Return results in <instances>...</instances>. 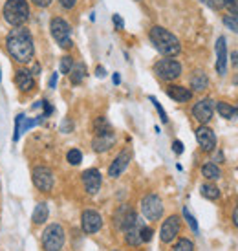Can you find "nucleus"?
<instances>
[{
  "label": "nucleus",
  "instance_id": "1a4fd4ad",
  "mask_svg": "<svg viewBox=\"0 0 238 251\" xmlns=\"http://www.w3.org/2000/svg\"><path fill=\"white\" fill-rule=\"evenodd\" d=\"M33 183L42 193H48L53 187V173L48 167H37L33 171Z\"/></svg>",
  "mask_w": 238,
  "mask_h": 251
},
{
  "label": "nucleus",
  "instance_id": "f257e3e1",
  "mask_svg": "<svg viewBox=\"0 0 238 251\" xmlns=\"http://www.w3.org/2000/svg\"><path fill=\"white\" fill-rule=\"evenodd\" d=\"M7 51L11 53L15 61H19L22 64L31 63V59L35 55V48H33V39L26 28L22 26H15V29L9 31V35L6 39Z\"/></svg>",
  "mask_w": 238,
  "mask_h": 251
},
{
  "label": "nucleus",
  "instance_id": "c756f323",
  "mask_svg": "<svg viewBox=\"0 0 238 251\" xmlns=\"http://www.w3.org/2000/svg\"><path fill=\"white\" fill-rule=\"evenodd\" d=\"M224 24L229 29H231V31L238 33V15H225V17H224Z\"/></svg>",
  "mask_w": 238,
  "mask_h": 251
},
{
  "label": "nucleus",
  "instance_id": "a211bd4d",
  "mask_svg": "<svg viewBox=\"0 0 238 251\" xmlns=\"http://www.w3.org/2000/svg\"><path fill=\"white\" fill-rule=\"evenodd\" d=\"M15 83H17V86H19L22 92H29L31 88H33V84H35V81H33V74L22 68V70H19L17 74H15Z\"/></svg>",
  "mask_w": 238,
  "mask_h": 251
},
{
  "label": "nucleus",
  "instance_id": "c03bdc74",
  "mask_svg": "<svg viewBox=\"0 0 238 251\" xmlns=\"http://www.w3.org/2000/svg\"><path fill=\"white\" fill-rule=\"evenodd\" d=\"M233 224L238 227V205H237V209H235V213H233Z\"/></svg>",
  "mask_w": 238,
  "mask_h": 251
},
{
  "label": "nucleus",
  "instance_id": "6ab92c4d",
  "mask_svg": "<svg viewBox=\"0 0 238 251\" xmlns=\"http://www.w3.org/2000/svg\"><path fill=\"white\" fill-rule=\"evenodd\" d=\"M167 96L170 99H174L178 103H185V101H189L192 98V92L189 88H183L180 84H172V86H168L167 88Z\"/></svg>",
  "mask_w": 238,
  "mask_h": 251
},
{
  "label": "nucleus",
  "instance_id": "72a5a7b5",
  "mask_svg": "<svg viewBox=\"0 0 238 251\" xmlns=\"http://www.w3.org/2000/svg\"><path fill=\"white\" fill-rule=\"evenodd\" d=\"M224 6L229 9L231 15H238V0H224Z\"/></svg>",
  "mask_w": 238,
  "mask_h": 251
},
{
  "label": "nucleus",
  "instance_id": "37998d69",
  "mask_svg": "<svg viewBox=\"0 0 238 251\" xmlns=\"http://www.w3.org/2000/svg\"><path fill=\"white\" fill-rule=\"evenodd\" d=\"M57 84V74H53V75L49 77V88H55Z\"/></svg>",
  "mask_w": 238,
  "mask_h": 251
},
{
  "label": "nucleus",
  "instance_id": "2eb2a0df",
  "mask_svg": "<svg viewBox=\"0 0 238 251\" xmlns=\"http://www.w3.org/2000/svg\"><path fill=\"white\" fill-rule=\"evenodd\" d=\"M130 151H123V152L119 154L118 158L110 163V167H108V176L110 178H119V176L125 173V169L128 167V161H130Z\"/></svg>",
  "mask_w": 238,
  "mask_h": 251
},
{
  "label": "nucleus",
  "instance_id": "393cba45",
  "mask_svg": "<svg viewBox=\"0 0 238 251\" xmlns=\"http://www.w3.org/2000/svg\"><path fill=\"white\" fill-rule=\"evenodd\" d=\"M200 193H202L203 198H207V200H216L218 196H220V191H218L216 185H213V183H203L202 187H200Z\"/></svg>",
  "mask_w": 238,
  "mask_h": 251
},
{
  "label": "nucleus",
  "instance_id": "4c0bfd02",
  "mask_svg": "<svg viewBox=\"0 0 238 251\" xmlns=\"http://www.w3.org/2000/svg\"><path fill=\"white\" fill-rule=\"evenodd\" d=\"M31 2H33L35 6H39V7H48L53 0H31Z\"/></svg>",
  "mask_w": 238,
  "mask_h": 251
},
{
  "label": "nucleus",
  "instance_id": "f704fd0d",
  "mask_svg": "<svg viewBox=\"0 0 238 251\" xmlns=\"http://www.w3.org/2000/svg\"><path fill=\"white\" fill-rule=\"evenodd\" d=\"M22 119H24V116H22V114H19V116H17V121H15V136H13V140H15V141H19V138H21Z\"/></svg>",
  "mask_w": 238,
  "mask_h": 251
},
{
  "label": "nucleus",
  "instance_id": "8fccbe9b",
  "mask_svg": "<svg viewBox=\"0 0 238 251\" xmlns=\"http://www.w3.org/2000/svg\"><path fill=\"white\" fill-rule=\"evenodd\" d=\"M114 251H118V250H114Z\"/></svg>",
  "mask_w": 238,
  "mask_h": 251
},
{
  "label": "nucleus",
  "instance_id": "412c9836",
  "mask_svg": "<svg viewBox=\"0 0 238 251\" xmlns=\"http://www.w3.org/2000/svg\"><path fill=\"white\" fill-rule=\"evenodd\" d=\"M190 86H192V90L202 92L209 86V79L203 72H194V75L190 77Z\"/></svg>",
  "mask_w": 238,
  "mask_h": 251
},
{
  "label": "nucleus",
  "instance_id": "9b49d317",
  "mask_svg": "<svg viewBox=\"0 0 238 251\" xmlns=\"http://www.w3.org/2000/svg\"><path fill=\"white\" fill-rule=\"evenodd\" d=\"M178 233H180V218L176 215L168 216L167 220L163 222V226H161V231H160L161 240L163 242H172Z\"/></svg>",
  "mask_w": 238,
  "mask_h": 251
},
{
  "label": "nucleus",
  "instance_id": "7c9ffc66",
  "mask_svg": "<svg viewBox=\"0 0 238 251\" xmlns=\"http://www.w3.org/2000/svg\"><path fill=\"white\" fill-rule=\"evenodd\" d=\"M71 66H73V61H71L70 55H66L61 59V74H70Z\"/></svg>",
  "mask_w": 238,
  "mask_h": 251
},
{
  "label": "nucleus",
  "instance_id": "9d476101",
  "mask_svg": "<svg viewBox=\"0 0 238 251\" xmlns=\"http://www.w3.org/2000/svg\"><path fill=\"white\" fill-rule=\"evenodd\" d=\"M213 112H214V101L213 99H202L198 101L194 108H192V116L196 121H200L202 125L209 123L211 118H213Z\"/></svg>",
  "mask_w": 238,
  "mask_h": 251
},
{
  "label": "nucleus",
  "instance_id": "09e8293b",
  "mask_svg": "<svg viewBox=\"0 0 238 251\" xmlns=\"http://www.w3.org/2000/svg\"><path fill=\"white\" fill-rule=\"evenodd\" d=\"M0 79H2V75H0Z\"/></svg>",
  "mask_w": 238,
  "mask_h": 251
},
{
  "label": "nucleus",
  "instance_id": "6e6552de",
  "mask_svg": "<svg viewBox=\"0 0 238 251\" xmlns=\"http://www.w3.org/2000/svg\"><path fill=\"white\" fill-rule=\"evenodd\" d=\"M138 220H140L138 215H136L128 205L119 207V211L116 213V216H114V224H116L121 231H128L130 227H134V226L138 224Z\"/></svg>",
  "mask_w": 238,
  "mask_h": 251
},
{
  "label": "nucleus",
  "instance_id": "a878e982",
  "mask_svg": "<svg viewBox=\"0 0 238 251\" xmlns=\"http://www.w3.org/2000/svg\"><path fill=\"white\" fill-rule=\"evenodd\" d=\"M202 175L205 178H209V180H218L222 173H220V169L214 165V163H207V165H203L202 167Z\"/></svg>",
  "mask_w": 238,
  "mask_h": 251
},
{
  "label": "nucleus",
  "instance_id": "bb28decb",
  "mask_svg": "<svg viewBox=\"0 0 238 251\" xmlns=\"http://www.w3.org/2000/svg\"><path fill=\"white\" fill-rule=\"evenodd\" d=\"M94 130H95V136H99V134L112 132V126H110L108 121H106V118H97L95 119V123H94Z\"/></svg>",
  "mask_w": 238,
  "mask_h": 251
},
{
  "label": "nucleus",
  "instance_id": "b1692460",
  "mask_svg": "<svg viewBox=\"0 0 238 251\" xmlns=\"http://www.w3.org/2000/svg\"><path fill=\"white\" fill-rule=\"evenodd\" d=\"M216 108H218V114H220L222 118H225V119H233L235 116H238L237 108H233L229 103H224V101H218Z\"/></svg>",
  "mask_w": 238,
  "mask_h": 251
},
{
  "label": "nucleus",
  "instance_id": "f3484780",
  "mask_svg": "<svg viewBox=\"0 0 238 251\" xmlns=\"http://www.w3.org/2000/svg\"><path fill=\"white\" fill-rule=\"evenodd\" d=\"M114 143H116V134L108 132V134H99V136H95L94 141H92V147H94L95 152H106L108 149H112Z\"/></svg>",
  "mask_w": 238,
  "mask_h": 251
},
{
  "label": "nucleus",
  "instance_id": "39448f33",
  "mask_svg": "<svg viewBox=\"0 0 238 251\" xmlns=\"http://www.w3.org/2000/svg\"><path fill=\"white\" fill-rule=\"evenodd\" d=\"M49 29H51V35H53V39H55L61 48L68 50L73 46V42H71V28L66 21L53 19V21L49 22Z\"/></svg>",
  "mask_w": 238,
  "mask_h": 251
},
{
  "label": "nucleus",
  "instance_id": "5701e85b",
  "mask_svg": "<svg viewBox=\"0 0 238 251\" xmlns=\"http://www.w3.org/2000/svg\"><path fill=\"white\" fill-rule=\"evenodd\" d=\"M48 205H46V203L44 202H39L35 205V209H33V216H31V218H33V222L35 224H44L46 222V220H48Z\"/></svg>",
  "mask_w": 238,
  "mask_h": 251
},
{
  "label": "nucleus",
  "instance_id": "e433bc0d",
  "mask_svg": "<svg viewBox=\"0 0 238 251\" xmlns=\"http://www.w3.org/2000/svg\"><path fill=\"white\" fill-rule=\"evenodd\" d=\"M205 6H209L211 9H222L224 7V0H202Z\"/></svg>",
  "mask_w": 238,
  "mask_h": 251
},
{
  "label": "nucleus",
  "instance_id": "4be33fe9",
  "mask_svg": "<svg viewBox=\"0 0 238 251\" xmlns=\"http://www.w3.org/2000/svg\"><path fill=\"white\" fill-rule=\"evenodd\" d=\"M86 77V66L83 63H77L71 66L70 70V81L73 84H81L83 83V79Z\"/></svg>",
  "mask_w": 238,
  "mask_h": 251
},
{
  "label": "nucleus",
  "instance_id": "ddd939ff",
  "mask_svg": "<svg viewBox=\"0 0 238 251\" xmlns=\"http://www.w3.org/2000/svg\"><path fill=\"white\" fill-rule=\"evenodd\" d=\"M83 229L84 233H97L101 227H103V218H101V215H99L97 211H84L83 213Z\"/></svg>",
  "mask_w": 238,
  "mask_h": 251
},
{
  "label": "nucleus",
  "instance_id": "ea45409f",
  "mask_svg": "<svg viewBox=\"0 0 238 251\" xmlns=\"http://www.w3.org/2000/svg\"><path fill=\"white\" fill-rule=\"evenodd\" d=\"M172 149H174L176 154H182L183 152V143L182 141H174V143H172Z\"/></svg>",
  "mask_w": 238,
  "mask_h": 251
},
{
  "label": "nucleus",
  "instance_id": "a18cd8bd",
  "mask_svg": "<svg viewBox=\"0 0 238 251\" xmlns=\"http://www.w3.org/2000/svg\"><path fill=\"white\" fill-rule=\"evenodd\" d=\"M106 74H105V68H103V66H99L97 68V77H105Z\"/></svg>",
  "mask_w": 238,
  "mask_h": 251
},
{
  "label": "nucleus",
  "instance_id": "f8f14e48",
  "mask_svg": "<svg viewBox=\"0 0 238 251\" xmlns=\"http://www.w3.org/2000/svg\"><path fill=\"white\" fill-rule=\"evenodd\" d=\"M196 140L202 147L203 152H211V151H214V147H216V136L214 132L211 130L209 126L202 125L200 128L196 130Z\"/></svg>",
  "mask_w": 238,
  "mask_h": 251
},
{
  "label": "nucleus",
  "instance_id": "473e14b6",
  "mask_svg": "<svg viewBox=\"0 0 238 251\" xmlns=\"http://www.w3.org/2000/svg\"><path fill=\"white\" fill-rule=\"evenodd\" d=\"M152 233H154V231L150 229V227H145V226H141V229H140L141 242H150V238H152Z\"/></svg>",
  "mask_w": 238,
  "mask_h": 251
},
{
  "label": "nucleus",
  "instance_id": "c9c22d12",
  "mask_svg": "<svg viewBox=\"0 0 238 251\" xmlns=\"http://www.w3.org/2000/svg\"><path fill=\"white\" fill-rule=\"evenodd\" d=\"M150 101H152V103H154L156 110L160 112V118H161V121H163V123H167V121H168L167 114H165V110H163V106H161L160 103H158V99H156V98H150Z\"/></svg>",
  "mask_w": 238,
  "mask_h": 251
},
{
  "label": "nucleus",
  "instance_id": "de8ad7c7",
  "mask_svg": "<svg viewBox=\"0 0 238 251\" xmlns=\"http://www.w3.org/2000/svg\"><path fill=\"white\" fill-rule=\"evenodd\" d=\"M119 81H121V79H119V75H118V74H114V83L119 84Z\"/></svg>",
  "mask_w": 238,
  "mask_h": 251
},
{
  "label": "nucleus",
  "instance_id": "a19ab883",
  "mask_svg": "<svg viewBox=\"0 0 238 251\" xmlns=\"http://www.w3.org/2000/svg\"><path fill=\"white\" fill-rule=\"evenodd\" d=\"M61 6L66 7V9H71L75 6V0H61Z\"/></svg>",
  "mask_w": 238,
  "mask_h": 251
},
{
  "label": "nucleus",
  "instance_id": "79ce46f5",
  "mask_svg": "<svg viewBox=\"0 0 238 251\" xmlns=\"http://www.w3.org/2000/svg\"><path fill=\"white\" fill-rule=\"evenodd\" d=\"M71 128H73V123H71L70 119H68V121H64V123H63V132H70Z\"/></svg>",
  "mask_w": 238,
  "mask_h": 251
},
{
  "label": "nucleus",
  "instance_id": "cd10ccee",
  "mask_svg": "<svg viewBox=\"0 0 238 251\" xmlns=\"http://www.w3.org/2000/svg\"><path fill=\"white\" fill-rule=\"evenodd\" d=\"M174 251H194V244L189 238H180L174 246Z\"/></svg>",
  "mask_w": 238,
  "mask_h": 251
},
{
  "label": "nucleus",
  "instance_id": "4468645a",
  "mask_svg": "<svg viewBox=\"0 0 238 251\" xmlns=\"http://www.w3.org/2000/svg\"><path fill=\"white\" fill-rule=\"evenodd\" d=\"M83 183H84V189H86L90 195H95L99 189H101V183H103L101 173H99L97 169H88V171H84Z\"/></svg>",
  "mask_w": 238,
  "mask_h": 251
},
{
  "label": "nucleus",
  "instance_id": "2f4dec72",
  "mask_svg": "<svg viewBox=\"0 0 238 251\" xmlns=\"http://www.w3.org/2000/svg\"><path fill=\"white\" fill-rule=\"evenodd\" d=\"M183 216H185L187 224L190 226V229L194 231V233H198V224H196V220H194V216L189 213V209H187V207H183Z\"/></svg>",
  "mask_w": 238,
  "mask_h": 251
},
{
  "label": "nucleus",
  "instance_id": "7ed1b4c3",
  "mask_svg": "<svg viewBox=\"0 0 238 251\" xmlns=\"http://www.w3.org/2000/svg\"><path fill=\"white\" fill-rule=\"evenodd\" d=\"M4 19L11 26H22L29 19V6L26 0H7L4 4Z\"/></svg>",
  "mask_w": 238,
  "mask_h": 251
},
{
  "label": "nucleus",
  "instance_id": "423d86ee",
  "mask_svg": "<svg viewBox=\"0 0 238 251\" xmlns=\"http://www.w3.org/2000/svg\"><path fill=\"white\" fill-rule=\"evenodd\" d=\"M154 72L163 81H174L182 75V64L174 59H161L160 63H156Z\"/></svg>",
  "mask_w": 238,
  "mask_h": 251
},
{
  "label": "nucleus",
  "instance_id": "f03ea898",
  "mask_svg": "<svg viewBox=\"0 0 238 251\" xmlns=\"http://www.w3.org/2000/svg\"><path fill=\"white\" fill-rule=\"evenodd\" d=\"M150 42L154 44V48L167 57H174L182 51L180 41L174 33H170L168 29L161 28V26H154L150 29Z\"/></svg>",
  "mask_w": 238,
  "mask_h": 251
},
{
  "label": "nucleus",
  "instance_id": "c85d7f7f",
  "mask_svg": "<svg viewBox=\"0 0 238 251\" xmlns=\"http://www.w3.org/2000/svg\"><path fill=\"white\" fill-rule=\"evenodd\" d=\"M66 158H68V161H70L71 165H79L83 161V154H81L79 149H71V151H68Z\"/></svg>",
  "mask_w": 238,
  "mask_h": 251
},
{
  "label": "nucleus",
  "instance_id": "aec40b11",
  "mask_svg": "<svg viewBox=\"0 0 238 251\" xmlns=\"http://www.w3.org/2000/svg\"><path fill=\"white\" fill-rule=\"evenodd\" d=\"M141 226H143V224H141L140 220H138V224H136L134 227H130L128 231H125L126 244H130V246H140L141 244V235H140Z\"/></svg>",
  "mask_w": 238,
  "mask_h": 251
},
{
  "label": "nucleus",
  "instance_id": "49530a36",
  "mask_svg": "<svg viewBox=\"0 0 238 251\" xmlns=\"http://www.w3.org/2000/svg\"><path fill=\"white\" fill-rule=\"evenodd\" d=\"M233 59H235V61H233V64H235V66H238V53H233Z\"/></svg>",
  "mask_w": 238,
  "mask_h": 251
},
{
  "label": "nucleus",
  "instance_id": "dca6fc26",
  "mask_svg": "<svg viewBox=\"0 0 238 251\" xmlns=\"http://www.w3.org/2000/svg\"><path fill=\"white\" fill-rule=\"evenodd\" d=\"M216 72L220 75H225V72H227V46H225V37H218L216 41Z\"/></svg>",
  "mask_w": 238,
  "mask_h": 251
},
{
  "label": "nucleus",
  "instance_id": "58836bf2",
  "mask_svg": "<svg viewBox=\"0 0 238 251\" xmlns=\"http://www.w3.org/2000/svg\"><path fill=\"white\" fill-rule=\"evenodd\" d=\"M114 24L118 26V29H123V26H125V22H123V19L119 15H114Z\"/></svg>",
  "mask_w": 238,
  "mask_h": 251
},
{
  "label": "nucleus",
  "instance_id": "20e7f679",
  "mask_svg": "<svg viewBox=\"0 0 238 251\" xmlns=\"http://www.w3.org/2000/svg\"><path fill=\"white\" fill-rule=\"evenodd\" d=\"M42 246L46 251H61L64 246V229L59 224H51L42 233Z\"/></svg>",
  "mask_w": 238,
  "mask_h": 251
},
{
  "label": "nucleus",
  "instance_id": "0eeeda50",
  "mask_svg": "<svg viewBox=\"0 0 238 251\" xmlns=\"http://www.w3.org/2000/svg\"><path fill=\"white\" fill-rule=\"evenodd\" d=\"M141 211L147 220H160L161 215H163V202L158 195H147L143 200H141Z\"/></svg>",
  "mask_w": 238,
  "mask_h": 251
}]
</instances>
